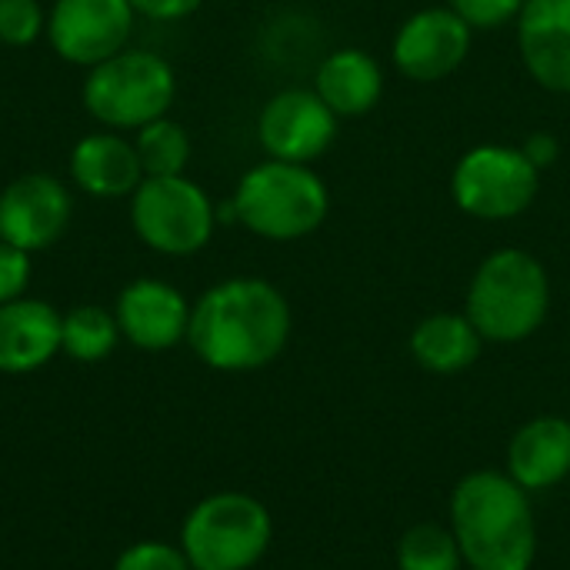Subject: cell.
Returning <instances> with one entry per match:
<instances>
[{"mask_svg": "<svg viewBox=\"0 0 570 570\" xmlns=\"http://www.w3.org/2000/svg\"><path fill=\"white\" fill-rule=\"evenodd\" d=\"M294 331L284 291L264 277H227L190 307L187 344L200 364L220 374H250L274 364Z\"/></svg>", "mask_w": 570, "mask_h": 570, "instance_id": "obj_1", "label": "cell"}, {"mask_svg": "<svg viewBox=\"0 0 570 570\" xmlns=\"http://www.w3.org/2000/svg\"><path fill=\"white\" fill-rule=\"evenodd\" d=\"M177 100V70L167 57L144 47H127L90 67L80 83L83 110L117 134H134L157 117H167Z\"/></svg>", "mask_w": 570, "mask_h": 570, "instance_id": "obj_5", "label": "cell"}, {"mask_svg": "<svg viewBox=\"0 0 570 570\" xmlns=\"http://www.w3.org/2000/svg\"><path fill=\"white\" fill-rule=\"evenodd\" d=\"M134 147L144 167V177H177L187 174L194 144L184 124H177L170 114L150 120L147 127L134 130Z\"/></svg>", "mask_w": 570, "mask_h": 570, "instance_id": "obj_21", "label": "cell"}, {"mask_svg": "<svg viewBox=\"0 0 570 570\" xmlns=\"http://www.w3.org/2000/svg\"><path fill=\"white\" fill-rule=\"evenodd\" d=\"M67 174L80 194L97 197V200L130 197L144 180V167L137 157L134 137L117 134V130H104V127L94 134H83L70 147Z\"/></svg>", "mask_w": 570, "mask_h": 570, "instance_id": "obj_15", "label": "cell"}, {"mask_svg": "<svg viewBox=\"0 0 570 570\" xmlns=\"http://www.w3.org/2000/svg\"><path fill=\"white\" fill-rule=\"evenodd\" d=\"M504 471L528 491L544 494L570 478V421L561 414H538L524 421L504 454Z\"/></svg>", "mask_w": 570, "mask_h": 570, "instance_id": "obj_16", "label": "cell"}, {"mask_svg": "<svg viewBox=\"0 0 570 570\" xmlns=\"http://www.w3.org/2000/svg\"><path fill=\"white\" fill-rule=\"evenodd\" d=\"M448 7L478 33V30H501L518 23L524 0H448Z\"/></svg>", "mask_w": 570, "mask_h": 570, "instance_id": "obj_24", "label": "cell"}, {"mask_svg": "<svg viewBox=\"0 0 570 570\" xmlns=\"http://www.w3.org/2000/svg\"><path fill=\"white\" fill-rule=\"evenodd\" d=\"M73 217V194L53 174H20L0 190V240L40 254L53 247Z\"/></svg>", "mask_w": 570, "mask_h": 570, "instance_id": "obj_12", "label": "cell"}, {"mask_svg": "<svg viewBox=\"0 0 570 570\" xmlns=\"http://www.w3.org/2000/svg\"><path fill=\"white\" fill-rule=\"evenodd\" d=\"M134 13L154 23H177L187 20L190 13H197L204 7V0H130Z\"/></svg>", "mask_w": 570, "mask_h": 570, "instance_id": "obj_27", "label": "cell"}, {"mask_svg": "<svg viewBox=\"0 0 570 570\" xmlns=\"http://www.w3.org/2000/svg\"><path fill=\"white\" fill-rule=\"evenodd\" d=\"M190 307L194 304L174 284L160 277H137L117 294L114 317L124 341L137 351L160 354L187 341Z\"/></svg>", "mask_w": 570, "mask_h": 570, "instance_id": "obj_13", "label": "cell"}, {"mask_svg": "<svg viewBox=\"0 0 570 570\" xmlns=\"http://www.w3.org/2000/svg\"><path fill=\"white\" fill-rule=\"evenodd\" d=\"M541 170L514 144H478L464 150L451 170V197L461 214L504 224L534 207Z\"/></svg>", "mask_w": 570, "mask_h": 570, "instance_id": "obj_8", "label": "cell"}, {"mask_svg": "<svg viewBox=\"0 0 570 570\" xmlns=\"http://www.w3.org/2000/svg\"><path fill=\"white\" fill-rule=\"evenodd\" d=\"M217 217L237 220L261 240L294 244L317 234L331 217V187L311 164L267 157L240 174L230 204Z\"/></svg>", "mask_w": 570, "mask_h": 570, "instance_id": "obj_3", "label": "cell"}, {"mask_svg": "<svg viewBox=\"0 0 570 570\" xmlns=\"http://www.w3.org/2000/svg\"><path fill=\"white\" fill-rule=\"evenodd\" d=\"M120 344V327L114 311H104L97 304H80L63 314L60 324V354L80 364H97L114 354Z\"/></svg>", "mask_w": 570, "mask_h": 570, "instance_id": "obj_20", "label": "cell"}, {"mask_svg": "<svg viewBox=\"0 0 570 570\" xmlns=\"http://www.w3.org/2000/svg\"><path fill=\"white\" fill-rule=\"evenodd\" d=\"M397 570H468L458 538L441 521H417L411 524L394 551Z\"/></svg>", "mask_w": 570, "mask_h": 570, "instance_id": "obj_22", "label": "cell"}, {"mask_svg": "<svg viewBox=\"0 0 570 570\" xmlns=\"http://www.w3.org/2000/svg\"><path fill=\"white\" fill-rule=\"evenodd\" d=\"M134 23L130 0H53L43 37L63 63L90 70L130 47Z\"/></svg>", "mask_w": 570, "mask_h": 570, "instance_id": "obj_9", "label": "cell"}, {"mask_svg": "<svg viewBox=\"0 0 570 570\" xmlns=\"http://www.w3.org/2000/svg\"><path fill=\"white\" fill-rule=\"evenodd\" d=\"M274 541V518L254 494L220 491L190 508L180 548L194 570H250Z\"/></svg>", "mask_w": 570, "mask_h": 570, "instance_id": "obj_6", "label": "cell"}, {"mask_svg": "<svg viewBox=\"0 0 570 570\" xmlns=\"http://www.w3.org/2000/svg\"><path fill=\"white\" fill-rule=\"evenodd\" d=\"M448 528L468 570H534L538 564L541 528L534 494L504 468H478L454 484Z\"/></svg>", "mask_w": 570, "mask_h": 570, "instance_id": "obj_2", "label": "cell"}, {"mask_svg": "<svg viewBox=\"0 0 570 570\" xmlns=\"http://www.w3.org/2000/svg\"><path fill=\"white\" fill-rule=\"evenodd\" d=\"M481 331L471 324L464 311H434L421 317L407 337V351L414 364L438 377H454L471 371L484 351Z\"/></svg>", "mask_w": 570, "mask_h": 570, "instance_id": "obj_18", "label": "cell"}, {"mask_svg": "<svg viewBox=\"0 0 570 570\" xmlns=\"http://www.w3.org/2000/svg\"><path fill=\"white\" fill-rule=\"evenodd\" d=\"M474 30L448 7L414 10L391 40V60L414 83H438L458 73L471 53Z\"/></svg>", "mask_w": 570, "mask_h": 570, "instance_id": "obj_11", "label": "cell"}, {"mask_svg": "<svg viewBox=\"0 0 570 570\" xmlns=\"http://www.w3.org/2000/svg\"><path fill=\"white\" fill-rule=\"evenodd\" d=\"M63 314L40 297L0 304V374H33L60 354Z\"/></svg>", "mask_w": 570, "mask_h": 570, "instance_id": "obj_17", "label": "cell"}, {"mask_svg": "<svg viewBox=\"0 0 570 570\" xmlns=\"http://www.w3.org/2000/svg\"><path fill=\"white\" fill-rule=\"evenodd\" d=\"M518 53L538 87L570 94V0H524Z\"/></svg>", "mask_w": 570, "mask_h": 570, "instance_id": "obj_14", "label": "cell"}, {"mask_svg": "<svg viewBox=\"0 0 570 570\" xmlns=\"http://www.w3.org/2000/svg\"><path fill=\"white\" fill-rule=\"evenodd\" d=\"M521 150H524L528 160L544 174V170H551V167L558 164V157H561V140H558L554 134H548V130H534V134L521 144Z\"/></svg>", "mask_w": 570, "mask_h": 570, "instance_id": "obj_28", "label": "cell"}, {"mask_svg": "<svg viewBox=\"0 0 570 570\" xmlns=\"http://www.w3.org/2000/svg\"><path fill=\"white\" fill-rule=\"evenodd\" d=\"M47 33V10L40 0H0V43L30 47Z\"/></svg>", "mask_w": 570, "mask_h": 570, "instance_id": "obj_23", "label": "cell"}, {"mask_svg": "<svg viewBox=\"0 0 570 570\" xmlns=\"http://www.w3.org/2000/svg\"><path fill=\"white\" fill-rule=\"evenodd\" d=\"M114 570H194L184 548L177 544H164V541H137L130 544L120 558Z\"/></svg>", "mask_w": 570, "mask_h": 570, "instance_id": "obj_25", "label": "cell"}, {"mask_svg": "<svg viewBox=\"0 0 570 570\" xmlns=\"http://www.w3.org/2000/svg\"><path fill=\"white\" fill-rule=\"evenodd\" d=\"M337 124L314 87H284L257 114V144L271 160L314 164L334 147Z\"/></svg>", "mask_w": 570, "mask_h": 570, "instance_id": "obj_10", "label": "cell"}, {"mask_svg": "<svg viewBox=\"0 0 570 570\" xmlns=\"http://www.w3.org/2000/svg\"><path fill=\"white\" fill-rule=\"evenodd\" d=\"M464 314L488 344H524L551 314V274L524 247L491 250L471 274Z\"/></svg>", "mask_w": 570, "mask_h": 570, "instance_id": "obj_4", "label": "cell"}, {"mask_svg": "<svg viewBox=\"0 0 570 570\" xmlns=\"http://www.w3.org/2000/svg\"><path fill=\"white\" fill-rule=\"evenodd\" d=\"M33 254L0 240V304H10L17 297H27L30 277H33Z\"/></svg>", "mask_w": 570, "mask_h": 570, "instance_id": "obj_26", "label": "cell"}, {"mask_svg": "<svg viewBox=\"0 0 570 570\" xmlns=\"http://www.w3.org/2000/svg\"><path fill=\"white\" fill-rule=\"evenodd\" d=\"M314 90L341 120L364 117L384 97V67L361 47H337L317 63Z\"/></svg>", "mask_w": 570, "mask_h": 570, "instance_id": "obj_19", "label": "cell"}, {"mask_svg": "<svg viewBox=\"0 0 570 570\" xmlns=\"http://www.w3.org/2000/svg\"><path fill=\"white\" fill-rule=\"evenodd\" d=\"M210 194L187 174L144 177L130 194V227L144 247L164 257L200 254L217 230Z\"/></svg>", "mask_w": 570, "mask_h": 570, "instance_id": "obj_7", "label": "cell"}]
</instances>
